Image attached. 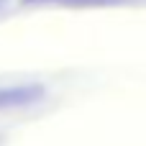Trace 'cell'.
I'll use <instances>...</instances> for the list:
<instances>
[{
  "mask_svg": "<svg viewBox=\"0 0 146 146\" xmlns=\"http://www.w3.org/2000/svg\"><path fill=\"white\" fill-rule=\"evenodd\" d=\"M44 98L41 85H13V87H0V110H13V108H26L33 105L36 100Z\"/></svg>",
  "mask_w": 146,
  "mask_h": 146,
  "instance_id": "1",
  "label": "cell"
},
{
  "mask_svg": "<svg viewBox=\"0 0 146 146\" xmlns=\"http://www.w3.org/2000/svg\"><path fill=\"white\" fill-rule=\"evenodd\" d=\"M26 3H64V5H98V3H113V0H26Z\"/></svg>",
  "mask_w": 146,
  "mask_h": 146,
  "instance_id": "2",
  "label": "cell"
}]
</instances>
